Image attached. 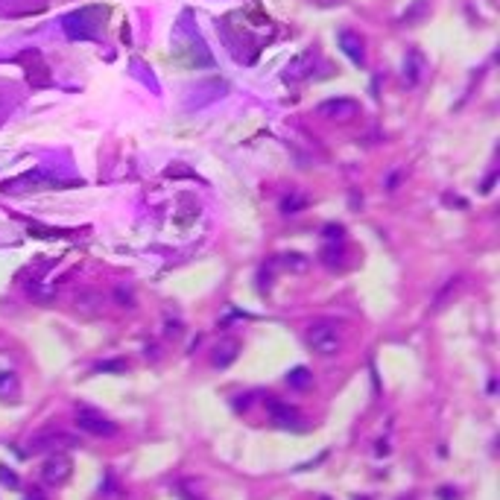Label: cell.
<instances>
[{"label": "cell", "instance_id": "cell-1", "mask_svg": "<svg viewBox=\"0 0 500 500\" xmlns=\"http://www.w3.org/2000/svg\"><path fill=\"white\" fill-rule=\"evenodd\" d=\"M74 422H76V427L82 433H88V436H97V439H114V436H118V424H114L111 419H106L103 412H97L94 407L76 404Z\"/></svg>", "mask_w": 500, "mask_h": 500}, {"label": "cell", "instance_id": "cell-2", "mask_svg": "<svg viewBox=\"0 0 500 500\" xmlns=\"http://www.w3.org/2000/svg\"><path fill=\"white\" fill-rule=\"evenodd\" d=\"M307 348L313 354H319V357H333L340 352V345H342V337H340V328L333 325V322H316L307 328Z\"/></svg>", "mask_w": 500, "mask_h": 500}, {"label": "cell", "instance_id": "cell-3", "mask_svg": "<svg viewBox=\"0 0 500 500\" xmlns=\"http://www.w3.org/2000/svg\"><path fill=\"white\" fill-rule=\"evenodd\" d=\"M71 474H74V462H71L68 454L64 451L47 454V459L41 465V480L47 482V486H64V482L71 480Z\"/></svg>", "mask_w": 500, "mask_h": 500}, {"label": "cell", "instance_id": "cell-4", "mask_svg": "<svg viewBox=\"0 0 500 500\" xmlns=\"http://www.w3.org/2000/svg\"><path fill=\"white\" fill-rule=\"evenodd\" d=\"M316 114L325 118V120H333V123H348V120H354L360 114V103L357 99H348V97H333V99L319 103Z\"/></svg>", "mask_w": 500, "mask_h": 500}, {"label": "cell", "instance_id": "cell-5", "mask_svg": "<svg viewBox=\"0 0 500 500\" xmlns=\"http://www.w3.org/2000/svg\"><path fill=\"white\" fill-rule=\"evenodd\" d=\"M74 445H76V439L71 436V433H64V430H44V433H39V436L29 442V454L32 451L53 454V451H64V447H74Z\"/></svg>", "mask_w": 500, "mask_h": 500}, {"label": "cell", "instance_id": "cell-6", "mask_svg": "<svg viewBox=\"0 0 500 500\" xmlns=\"http://www.w3.org/2000/svg\"><path fill=\"white\" fill-rule=\"evenodd\" d=\"M266 412H270V419H272L278 427L296 430V433H302V430H305V422L298 419L296 407H290V404H284V401H278V398H270V401H266Z\"/></svg>", "mask_w": 500, "mask_h": 500}, {"label": "cell", "instance_id": "cell-7", "mask_svg": "<svg viewBox=\"0 0 500 500\" xmlns=\"http://www.w3.org/2000/svg\"><path fill=\"white\" fill-rule=\"evenodd\" d=\"M424 76H427V59L419 47H410L404 56V64H401V79L412 88V85H419Z\"/></svg>", "mask_w": 500, "mask_h": 500}, {"label": "cell", "instance_id": "cell-8", "mask_svg": "<svg viewBox=\"0 0 500 500\" xmlns=\"http://www.w3.org/2000/svg\"><path fill=\"white\" fill-rule=\"evenodd\" d=\"M94 12H97V6H88V9H79V12H74V15L64 18V29H68L71 39H91V36H97V27L99 24L88 21Z\"/></svg>", "mask_w": 500, "mask_h": 500}, {"label": "cell", "instance_id": "cell-9", "mask_svg": "<svg viewBox=\"0 0 500 500\" xmlns=\"http://www.w3.org/2000/svg\"><path fill=\"white\" fill-rule=\"evenodd\" d=\"M340 47H342V53L352 59L354 64H366V44H363V39H360V32L342 29V32H340Z\"/></svg>", "mask_w": 500, "mask_h": 500}, {"label": "cell", "instance_id": "cell-10", "mask_svg": "<svg viewBox=\"0 0 500 500\" xmlns=\"http://www.w3.org/2000/svg\"><path fill=\"white\" fill-rule=\"evenodd\" d=\"M237 354H240V342L237 340H220V345H216L214 354H211L214 369H228V366L237 360Z\"/></svg>", "mask_w": 500, "mask_h": 500}, {"label": "cell", "instance_id": "cell-11", "mask_svg": "<svg viewBox=\"0 0 500 500\" xmlns=\"http://www.w3.org/2000/svg\"><path fill=\"white\" fill-rule=\"evenodd\" d=\"M18 398H21V380H18V375H15L12 369H4V366H0V401L15 404Z\"/></svg>", "mask_w": 500, "mask_h": 500}, {"label": "cell", "instance_id": "cell-12", "mask_svg": "<svg viewBox=\"0 0 500 500\" xmlns=\"http://www.w3.org/2000/svg\"><path fill=\"white\" fill-rule=\"evenodd\" d=\"M287 387L296 392H307L313 387V372L305 369V366H296V369L287 372Z\"/></svg>", "mask_w": 500, "mask_h": 500}, {"label": "cell", "instance_id": "cell-13", "mask_svg": "<svg viewBox=\"0 0 500 500\" xmlns=\"http://www.w3.org/2000/svg\"><path fill=\"white\" fill-rule=\"evenodd\" d=\"M91 372H97V375L99 372H118L120 375V372H126V360H103V363H97Z\"/></svg>", "mask_w": 500, "mask_h": 500}, {"label": "cell", "instance_id": "cell-14", "mask_svg": "<svg viewBox=\"0 0 500 500\" xmlns=\"http://www.w3.org/2000/svg\"><path fill=\"white\" fill-rule=\"evenodd\" d=\"M298 208H305V196H298V193L287 196L284 202H281V211L284 214H298Z\"/></svg>", "mask_w": 500, "mask_h": 500}, {"label": "cell", "instance_id": "cell-15", "mask_svg": "<svg viewBox=\"0 0 500 500\" xmlns=\"http://www.w3.org/2000/svg\"><path fill=\"white\" fill-rule=\"evenodd\" d=\"M281 263L290 266V270H296V272H305L307 270V258L305 255H284V258H281Z\"/></svg>", "mask_w": 500, "mask_h": 500}, {"label": "cell", "instance_id": "cell-16", "mask_svg": "<svg viewBox=\"0 0 500 500\" xmlns=\"http://www.w3.org/2000/svg\"><path fill=\"white\" fill-rule=\"evenodd\" d=\"M0 482H4V486H9V489H18V474L6 471L4 465H0Z\"/></svg>", "mask_w": 500, "mask_h": 500}, {"label": "cell", "instance_id": "cell-17", "mask_svg": "<svg viewBox=\"0 0 500 500\" xmlns=\"http://www.w3.org/2000/svg\"><path fill=\"white\" fill-rule=\"evenodd\" d=\"M114 298H118L120 305H126V307H132V305H135V298H132V293H129V290H123V287H118V290H114Z\"/></svg>", "mask_w": 500, "mask_h": 500}, {"label": "cell", "instance_id": "cell-18", "mask_svg": "<svg viewBox=\"0 0 500 500\" xmlns=\"http://www.w3.org/2000/svg\"><path fill=\"white\" fill-rule=\"evenodd\" d=\"M439 497H442V500H459V494H457L454 489H439Z\"/></svg>", "mask_w": 500, "mask_h": 500}, {"label": "cell", "instance_id": "cell-19", "mask_svg": "<svg viewBox=\"0 0 500 500\" xmlns=\"http://www.w3.org/2000/svg\"><path fill=\"white\" fill-rule=\"evenodd\" d=\"M24 500H44V497H41V494H39V492H32V494H27V497H24Z\"/></svg>", "mask_w": 500, "mask_h": 500}]
</instances>
